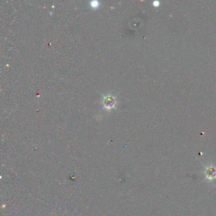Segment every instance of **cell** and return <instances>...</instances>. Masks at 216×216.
Here are the masks:
<instances>
[{"label": "cell", "mask_w": 216, "mask_h": 216, "mask_svg": "<svg viewBox=\"0 0 216 216\" xmlns=\"http://www.w3.org/2000/svg\"><path fill=\"white\" fill-rule=\"evenodd\" d=\"M207 177H209V179H213L216 177V170L213 167H210L209 169H207V172H206Z\"/></svg>", "instance_id": "6da1fadb"}, {"label": "cell", "mask_w": 216, "mask_h": 216, "mask_svg": "<svg viewBox=\"0 0 216 216\" xmlns=\"http://www.w3.org/2000/svg\"><path fill=\"white\" fill-rule=\"evenodd\" d=\"M105 103H106V105H107V106H108V104H111V106H112L114 104V100L112 99V98L109 97V98H107V99L105 101Z\"/></svg>", "instance_id": "7a4b0ae2"}]
</instances>
